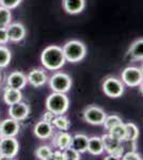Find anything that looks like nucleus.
I'll use <instances>...</instances> for the list:
<instances>
[{
	"label": "nucleus",
	"mask_w": 143,
	"mask_h": 160,
	"mask_svg": "<svg viewBox=\"0 0 143 160\" xmlns=\"http://www.w3.org/2000/svg\"><path fill=\"white\" fill-rule=\"evenodd\" d=\"M65 62L63 49L58 45H49L41 53V63L48 71H59Z\"/></svg>",
	"instance_id": "1"
},
{
	"label": "nucleus",
	"mask_w": 143,
	"mask_h": 160,
	"mask_svg": "<svg viewBox=\"0 0 143 160\" xmlns=\"http://www.w3.org/2000/svg\"><path fill=\"white\" fill-rule=\"evenodd\" d=\"M62 49H63L66 62H71V63H77V62L81 61L87 55L85 45L77 40H72L66 42L62 47Z\"/></svg>",
	"instance_id": "2"
},
{
	"label": "nucleus",
	"mask_w": 143,
	"mask_h": 160,
	"mask_svg": "<svg viewBox=\"0 0 143 160\" xmlns=\"http://www.w3.org/2000/svg\"><path fill=\"white\" fill-rule=\"evenodd\" d=\"M46 109L54 112L56 115L64 114L69 107V99L65 93L53 92L45 102Z\"/></svg>",
	"instance_id": "3"
},
{
	"label": "nucleus",
	"mask_w": 143,
	"mask_h": 160,
	"mask_svg": "<svg viewBox=\"0 0 143 160\" xmlns=\"http://www.w3.org/2000/svg\"><path fill=\"white\" fill-rule=\"evenodd\" d=\"M101 140L104 144V151H106L109 154L108 157H106V160L109 159H122V156L124 154V146L123 142L115 139L110 133L101 136Z\"/></svg>",
	"instance_id": "4"
},
{
	"label": "nucleus",
	"mask_w": 143,
	"mask_h": 160,
	"mask_svg": "<svg viewBox=\"0 0 143 160\" xmlns=\"http://www.w3.org/2000/svg\"><path fill=\"white\" fill-rule=\"evenodd\" d=\"M19 142L15 137L0 138V160H11L17 156Z\"/></svg>",
	"instance_id": "5"
},
{
	"label": "nucleus",
	"mask_w": 143,
	"mask_h": 160,
	"mask_svg": "<svg viewBox=\"0 0 143 160\" xmlns=\"http://www.w3.org/2000/svg\"><path fill=\"white\" fill-rule=\"evenodd\" d=\"M49 88L53 92H60L66 93L71 90L72 88V78L65 73H58L54 74L49 78Z\"/></svg>",
	"instance_id": "6"
},
{
	"label": "nucleus",
	"mask_w": 143,
	"mask_h": 160,
	"mask_svg": "<svg viewBox=\"0 0 143 160\" xmlns=\"http://www.w3.org/2000/svg\"><path fill=\"white\" fill-rule=\"evenodd\" d=\"M103 91L111 98H118L124 93V84L122 80L115 77H107L103 82Z\"/></svg>",
	"instance_id": "7"
},
{
	"label": "nucleus",
	"mask_w": 143,
	"mask_h": 160,
	"mask_svg": "<svg viewBox=\"0 0 143 160\" xmlns=\"http://www.w3.org/2000/svg\"><path fill=\"white\" fill-rule=\"evenodd\" d=\"M121 77L122 82L130 88L139 87L143 81V74L141 68H135V66H128V68H124V71L121 74Z\"/></svg>",
	"instance_id": "8"
},
{
	"label": "nucleus",
	"mask_w": 143,
	"mask_h": 160,
	"mask_svg": "<svg viewBox=\"0 0 143 160\" xmlns=\"http://www.w3.org/2000/svg\"><path fill=\"white\" fill-rule=\"evenodd\" d=\"M106 117L105 111L97 106H89L84 111V120L91 125H103Z\"/></svg>",
	"instance_id": "9"
},
{
	"label": "nucleus",
	"mask_w": 143,
	"mask_h": 160,
	"mask_svg": "<svg viewBox=\"0 0 143 160\" xmlns=\"http://www.w3.org/2000/svg\"><path fill=\"white\" fill-rule=\"evenodd\" d=\"M30 114V107L24 102H18L9 106V115L18 122H23Z\"/></svg>",
	"instance_id": "10"
},
{
	"label": "nucleus",
	"mask_w": 143,
	"mask_h": 160,
	"mask_svg": "<svg viewBox=\"0 0 143 160\" xmlns=\"http://www.w3.org/2000/svg\"><path fill=\"white\" fill-rule=\"evenodd\" d=\"M19 122L12 118L0 122V138L1 137H16L19 132Z\"/></svg>",
	"instance_id": "11"
},
{
	"label": "nucleus",
	"mask_w": 143,
	"mask_h": 160,
	"mask_svg": "<svg viewBox=\"0 0 143 160\" xmlns=\"http://www.w3.org/2000/svg\"><path fill=\"white\" fill-rule=\"evenodd\" d=\"M8 34H9L10 42L13 43H19L25 38L27 31H26L25 26L20 22H11L7 27Z\"/></svg>",
	"instance_id": "12"
},
{
	"label": "nucleus",
	"mask_w": 143,
	"mask_h": 160,
	"mask_svg": "<svg viewBox=\"0 0 143 160\" xmlns=\"http://www.w3.org/2000/svg\"><path fill=\"white\" fill-rule=\"evenodd\" d=\"M27 81L33 88H41L45 86V83L48 81V77L47 74L45 73V71H43V69L33 68L28 74Z\"/></svg>",
	"instance_id": "13"
},
{
	"label": "nucleus",
	"mask_w": 143,
	"mask_h": 160,
	"mask_svg": "<svg viewBox=\"0 0 143 160\" xmlns=\"http://www.w3.org/2000/svg\"><path fill=\"white\" fill-rule=\"evenodd\" d=\"M33 132H34V136L36 138L40 139V140H47L53 136L54 126L51 123L41 120L40 122L35 124L34 128H33Z\"/></svg>",
	"instance_id": "14"
},
{
	"label": "nucleus",
	"mask_w": 143,
	"mask_h": 160,
	"mask_svg": "<svg viewBox=\"0 0 143 160\" xmlns=\"http://www.w3.org/2000/svg\"><path fill=\"white\" fill-rule=\"evenodd\" d=\"M27 76L19 71L12 72L9 76L7 77V86L14 88V89L23 90L27 86Z\"/></svg>",
	"instance_id": "15"
},
{
	"label": "nucleus",
	"mask_w": 143,
	"mask_h": 160,
	"mask_svg": "<svg viewBox=\"0 0 143 160\" xmlns=\"http://www.w3.org/2000/svg\"><path fill=\"white\" fill-rule=\"evenodd\" d=\"M64 11L71 15L81 13L85 8V0H62Z\"/></svg>",
	"instance_id": "16"
},
{
	"label": "nucleus",
	"mask_w": 143,
	"mask_h": 160,
	"mask_svg": "<svg viewBox=\"0 0 143 160\" xmlns=\"http://www.w3.org/2000/svg\"><path fill=\"white\" fill-rule=\"evenodd\" d=\"M2 98H3V102L9 106L20 102L23 99L22 90L14 89V88L7 86V88H4L3 93H2Z\"/></svg>",
	"instance_id": "17"
},
{
	"label": "nucleus",
	"mask_w": 143,
	"mask_h": 160,
	"mask_svg": "<svg viewBox=\"0 0 143 160\" xmlns=\"http://www.w3.org/2000/svg\"><path fill=\"white\" fill-rule=\"evenodd\" d=\"M72 139L73 136L69 135V132H66V131H60V132H58L54 136L53 143L60 151H64L65 148L72 145Z\"/></svg>",
	"instance_id": "18"
},
{
	"label": "nucleus",
	"mask_w": 143,
	"mask_h": 160,
	"mask_svg": "<svg viewBox=\"0 0 143 160\" xmlns=\"http://www.w3.org/2000/svg\"><path fill=\"white\" fill-rule=\"evenodd\" d=\"M87 152L93 156H100L104 153V144L101 137H92L88 141Z\"/></svg>",
	"instance_id": "19"
},
{
	"label": "nucleus",
	"mask_w": 143,
	"mask_h": 160,
	"mask_svg": "<svg viewBox=\"0 0 143 160\" xmlns=\"http://www.w3.org/2000/svg\"><path fill=\"white\" fill-rule=\"evenodd\" d=\"M128 57L131 60L140 61L143 60V38L135 41L128 49Z\"/></svg>",
	"instance_id": "20"
},
{
	"label": "nucleus",
	"mask_w": 143,
	"mask_h": 160,
	"mask_svg": "<svg viewBox=\"0 0 143 160\" xmlns=\"http://www.w3.org/2000/svg\"><path fill=\"white\" fill-rule=\"evenodd\" d=\"M88 141H89V138L84 133H76L75 136H73L71 146L77 149L80 154L85 153L88 148Z\"/></svg>",
	"instance_id": "21"
},
{
	"label": "nucleus",
	"mask_w": 143,
	"mask_h": 160,
	"mask_svg": "<svg viewBox=\"0 0 143 160\" xmlns=\"http://www.w3.org/2000/svg\"><path fill=\"white\" fill-rule=\"evenodd\" d=\"M139 128L134 123L125 124V137L123 142H135L139 138Z\"/></svg>",
	"instance_id": "22"
},
{
	"label": "nucleus",
	"mask_w": 143,
	"mask_h": 160,
	"mask_svg": "<svg viewBox=\"0 0 143 160\" xmlns=\"http://www.w3.org/2000/svg\"><path fill=\"white\" fill-rule=\"evenodd\" d=\"M53 126L54 128H57L60 131H66L71 127V121L63 114H59L56 115L54 120L53 121Z\"/></svg>",
	"instance_id": "23"
},
{
	"label": "nucleus",
	"mask_w": 143,
	"mask_h": 160,
	"mask_svg": "<svg viewBox=\"0 0 143 160\" xmlns=\"http://www.w3.org/2000/svg\"><path fill=\"white\" fill-rule=\"evenodd\" d=\"M12 59L11 50L4 45H0V68H7Z\"/></svg>",
	"instance_id": "24"
},
{
	"label": "nucleus",
	"mask_w": 143,
	"mask_h": 160,
	"mask_svg": "<svg viewBox=\"0 0 143 160\" xmlns=\"http://www.w3.org/2000/svg\"><path fill=\"white\" fill-rule=\"evenodd\" d=\"M34 155L38 159L41 160H50L53 155V149L48 145H41L35 149Z\"/></svg>",
	"instance_id": "25"
},
{
	"label": "nucleus",
	"mask_w": 143,
	"mask_h": 160,
	"mask_svg": "<svg viewBox=\"0 0 143 160\" xmlns=\"http://www.w3.org/2000/svg\"><path fill=\"white\" fill-rule=\"evenodd\" d=\"M108 131L112 137H114L115 139H118V140L123 142L124 137H125V124H124L123 122L120 123V124H118V125L113 126L112 128H110Z\"/></svg>",
	"instance_id": "26"
},
{
	"label": "nucleus",
	"mask_w": 143,
	"mask_h": 160,
	"mask_svg": "<svg viewBox=\"0 0 143 160\" xmlns=\"http://www.w3.org/2000/svg\"><path fill=\"white\" fill-rule=\"evenodd\" d=\"M12 22L11 10L0 6V27H8Z\"/></svg>",
	"instance_id": "27"
},
{
	"label": "nucleus",
	"mask_w": 143,
	"mask_h": 160,
	"mask_svg": "<svg viewBox=\"0 0 143 160\" xmlns=\"http://www.w3.org/2000/svg\"><path fill=\"white\" fill-rule=\"evenodd\" d=\"M122 122H123V121H122V118H120L119 115L113 114V115H109V117H106L105 121H104V123H103V125L105 126L106 129L109 130L110 128H112L113 126L118 125V124L122 123Z\"/></svg>",
	"instance_id": "28"
},
{
	"label": "nucleus",
	"mask_w": 143,
	"mask_h": 160,
	"mask_svg": "<svg viewBox=\"0 0 143 160\" xmlns=\"http://www.w3.org/2000/svg\"><path fill=\"white\" fill-rule=\"evenodd\" d=\"M63 155H64V160H79L81 157H80V153L75 149L73 146H69L67 148H65L63 151Z\"/></svg>",
	"instance_id": "29"
},
{
	"label": "nucleus",
	"mask_w": 143,
	"mask_h": 160,
	"mask_svg": "<svg viewBox=\"0 0 143 160\" xmlns=\"http://www.w3.org/2000/svg\"><path fill=\"white\" fill-rule=\"evenodd\" d=\"M22 3V0H0V6L13 10Z\"/></svg>",
	"instance_id": "30"
},
{
	"label": "nucleus",
	"mask_w": 143,
	"mask_h": 160,
	"mask_svg": "<svg viewBox=\"0 0 143 160\" xmlns=\"http://www.w3.org/2000/svg\"><path fill=\"white\" fill-rule=\"evenodd\" d=\"M122 159L123 160H141L142 157H141V155L136 153L135 151H129V152H127V153L123 154Z\"/></svg>",
	"instance_id": "31"
},
{
	"label": "nucleus",
	"mask_w": 143,
	"mask_h": 160,
	"mask_svg": "<svg viewBox=\"0 0 143 160\" xmlns=\"http://www.w3.org/2000/svg\"><path fill=\"white\" fill-rule=\"evenodd\" d=\"M10 42L7 27H0V45H6Z\"/></svg>",
	"instance_id": "32"
},
{
	"label": "nucleus",
	"mask_w": 143,
	"mask_h": 160,
	"mask_svg": "<svg viewBox=\"0 0 143 160\" xmlns=\"http://www.w3.org/2000/svg\"><path fill=\"white\" fill-rule=\"evenodd\" d=\"M54 118H56V114H54V112H51V111H45V112L43 113L42 115V120L45 121V122H48V123H51L53 124V121L54 120Z\"/></svg>",
	"instance_id": "33"
},
{
	"label": "nucleus",
	"mask_w": 143,
	"mask_h": 160,
	"mask_svg": "<svg viewBox=\"0 0 143 160\" xmlns=\"http://www.w3.org/2000/svg\"><path fill=\"white\" fill-rule=\"evenodd\" d=\"M50 160H64V155L63 151H53V155H51V159Z\"/></svg>",
	"instance_id": "34"
},
{
	"label": "nucleus",
	"mask_w": 143,
	"mask_h": 160,
	"mask_svg": "<svg viewBox=\"0 0 143 160\" xmlns=\"http://www.w3.org/2000/svg\"><path fill=\"white\" fill-rule=\"evenodd\" d=\"M139 87H140V88H139V89H140V92H141V94L143 95V81L141 82V84H140Z\"/></svg>",
	"instance_id": "35"
},
{
	"label": "nucleus",
	"mask_w": 143,
	"mask_h": 160,
	"mask_svg": "<svg viewBox=\"0 0 143 160\" xmlns=\"http://www.w3.org/2000/svg\"><path fill=\"white\" fill-rule=\"evenodd\" d=\"M0 82H1V73H0Z\"/></svg>",
	"instance_id": "36"
},
{
	"label": "nucleus",
	"mask_w": 143,
	"mask_h": 160,
	"mask_svg": "<svg viewBox=\"0 0 143 160\" xmlns=\"http://www.w3.org/2000/svg\"><path fill=\"white\" fill-rule=\"evenodd\" d=\"M141 72H142V74H143V65H142V68H141Z\"/></svg>",
	"instance_id": "37"
},
{
	"label": "nucleus",
	"mask_w": 143,
	"mask_h": 160,
	"mask_svg": "<svg viewBox=\"0 0 143 160\" xmlns=\"http://www.w3.org/2000/svg\"><path fill=\"white\" fill-rule=\"evenodd\" d=\"M0 92H1V91H0Z\"/></svg>",
	"instance_id": "38"
}]
</instances>
